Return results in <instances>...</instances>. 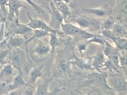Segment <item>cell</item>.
Here are the masks:
<instances>
[{
	"label": "cell",
	"mask_w": 127,
	"mask_h": 95,
	"mask_svg": "<svg viewBox=\"0 0 127 95\" xmlns=\"http://www.w3.org/2000/svg\"><path fill=\"white\" fill-rule=\"evenodd\" d=\"M75 10L71 13L70 22L76 24L87 30H89L92 32L101 30V20L84 14L77 8Z\"/></svg>",
	"instance_id": "cell-2"
},
{
	"label": "cell",
	"mask_w": 127,
	"mask_h": 95,
	"mask_svg": "<svg viewBox=\"0 0 127 95\" xmlns=\"http://www.w3.org/2000/svg\"><path fill=\"white\" fill-rule=\"evenodd\" d=\"M105 45L103 50V53L105 57L108 58L113 53L120 51L116 47L112 46L107 41L104 39Z\"/></svg>",
	"instance_id": "cell-26"
},
{
	"label": "cell",
	"mask_w": 127,
	"mask_h": 95,
	"mask_svg": "<svg viewBox=\"0 0 127 95\" xmlns=\"http://www.w3.org/2000/svg\"><path fill=\"white\" fill-rule=\"evenodd\" d=\"M126 25L120 22H116L111 30L113 33L119 38H127V31Z\"/></svg>",
	"instance_id": "cell-21"
},
{
	"label": "cell",
	"mask_w": 127,
	"mask_h": 95,
	"mask_svg": "<svg viewBox=\"0 0 127 95\" xmlns=\"http://www.w3.org/2000/svg\"><path fill=\"white\" fill-rule=\"evenodd\" d=\"M7 6L9 8L7 18L8 21H13L15 18H18L20 8L27 9L20 0H8Z\"/></svg>",
	"instance_id": "cell-13"
},
{
	"label": "cell",
	"mask_w": 127,
	"mask_h": 95,
	"mask_svg": "<svg viewBox=\"0 0 127 95\" xmlns=\"http://www.w3.org/2000/svg\"><path fill=\"white\" fill-rule=\"evenodd\" d=\"M111 15L116 20L127 26V0H116Z\"/></svg>",
	"instance_id": "cell-7"
},
{
	"label": "cell",
	"mask_w": 127,
	"mask_h": 95,
	"mask_svg": "<svg viewBox=\"0 0 127 95\" xmlns=\"http://www.w3.org/2000/svg\"><path fill=\"white\" fill-rule=\"evenodd\" d=\"M64 2L68 4L69 7L74 8L75 9L77 8V4L76 0H62Z\"/></svg>",
	"instance_id": "cell-40"
},
{
	"label": "cell",
	"mask_w": 127,
	"mask_h": 95,
	"mask_svg": "<svg viewBox=\"0 0 127 95\" xmlns=\"http://www.w3.org/2000/svg\"><path fill=\"white\" fill-rule=\"evenodd\" d=\"M27 16L30 22L27 25L33 29H41L48 31L49 32L56 33L57 34L63 35V32L61 30H56L53 29L47 24L44 21L37 18L35 16L32 18L31 17L29 12L27 13Z\"/></svg>",
	"instance_id": "cell-9"
},
{
	"label": "cell",
	"mask_w": 127,
	"mask_h": 95,
	"mask_svg": "<svg viewBox=\"0 0 127 95\" xmlns=\"http://www.w3.org/2000/svg\"><path fill=\"white\" fill-rule=\"evenodd\" d=\"M8 0H0V9L3 13L5 18L8 16V12L6 7L8 5Z\"/></svg>",
	"instance_id": "cell-38"
},
{
	"label": "cell",
	"mask_w": 127,
	"mask_h": 95,
	"mask_svg": "<svg viewBox=\"0 0 127 95\" xmlns=\"http://www.w3.org/2000/svg\"><path fill=\"white\" fill-rule=\"evenodd\" d=\"M114 17L110 15L103 19L101 21V30H111L116 23Z\"/></svg>",
	"instance_id": "cell-23"
},
{
	"label": "cell",
	"mask_w": 127,
	"mask_h": 95,
	"mask_svg": "<svg viewBox=\"0 0 127 95\" xmlns=\"http://www.w3.org/2000/svg\"><path fill=\"white\" fill-rule=\"evenodd\" d=\"M88 44L91 43H94L99 44L100 45L104 47V39L101 36L97 35L94 37H92L89 39L86 40Z\"/></svg>",
	"instance_id": "cell-31"
},
{
	"label": "cell",
	"mask_w": 127,
	"mask_h": 95,
	"mask_svg": "<svg viewBox=\"0 0 127 95\" xmlns=\"http://www.w3.org/2000/svg\"><path fill=\"white\" fill-rule=\"evenodd\" d=\"M43 65H41L35 67L30 71L29 79L31 84H34L38 78L42 77L43 75Z\"/></svg>",
	"instance_id": "cell-22"
},
{
	"label": "cell",
	"mask_w": 127,
	"mask_h": 95,
	"mask_svg": "<svg viewBox=\"0 0 127 95\" xmlns=\"http://www.w3.org/2000/svg\"><path fill=\"white\" fill-rule=\"evenodd\" d=\"M106 59L101 45H99L96 53L93 56L92 65L93 69L98 71H100Z\"/></svg>",
	"instance_id": "cell-14"
},
{
	"label": "cell",
	"mask_w": 127,
	"mask_h": 95,
	"mask_svg": "<svg viewBox=\"0 0 127 95\" xmlns=\"http://www.w3.org/2000/svg\"><path fill=\"white\" fill-rule=\"evenodd\" d=\"M114 43L116 47L120 51L127 50V38L118 37Z\"/></svg>",
	"instance_id": "cell-28"
},
{
	"label": "cell",
	"mask_w": 127,
	"mask_h": 95,
	"mask_svg": "<svg viewBox=\"0 0 127 95\" xmlns=\"http://www.w3.org/2000/svg\"><path fill=\"white\" fill-rule=\"evenodd\" d=\"M61 30L64 35L82 40H87L98 35L82 29L70 22L62 23L61 25Z\"/></svg>",
	"instance_id": "cell-4"
},
{
	"label": "cell",
	"mask_w": 127,
	"mask_h": 95,
	"mask_svg": "<svg viewBox=\"0 0 127 95\" xmlns=\"http://www.w3.org/2000/svg\"><path fill=\"white\" fill-rule=\"evenodd\" d=\"M53 3L62 15L64 18V23L69 22L72 12L70 11L68 4L63 0L58 1Z\"/></svg>",
	"instance_id": "cell-15"
},
{
	"label": "cell",
	"mask_w": 127,
	"mask_h": 95,
	"mask_svg": "<svg viewBox=\"0 0 127 95\" xmlns=\"http://www.w3.org/2000/svg\"><path fill=\"white\" fill-rule=\"evenodd\" d=\"M70 61L65 59H62L59 60L57 65V70L59 73L65 76H71L72 71Z\"/></svg>",
	"instance_id": "cell-16"
},
{
	"label": "cell",
	"mask_w": 127,
	"mask_h": 95,
	"mask_svg": "<svg viewBox=\"0 0 127 95\" xmlns=\"http://www.w3.org/2000/svg\"><path fill=\"white\" fill-rule=\"evenodd\" d=\"M97 71L84 76L82 82L78 86L79 90L83 87H87L95 88L105 91H113L108 84L107 72L105 71Z\"/></svg>",
	"instance_id": "cell-1"
},
{
	"label": "cell",
	"mask_w": 127,
	"mask_h": 95,
	"mask_svg": "<svg viewBox=\"0 0 127 95\" xmlns=\"http://www.w3.org/2000/svg\"><path fill=\"white\" fill-rule=\"evenodd\" d=\"M56 33H50L49 45L51 48L50 53L53 55L56 48L60 45V42L58 37Z\"/></svg>",
	"instance_id": "cell-24"
},
{
	"label": "cell",
	"mask_w": 127,
	"mask_h": 95,
	"mask_svg": "<svg viewBox=\"0 0 127 95\" xmlns=\"http://www.w3.org/2000/svg\"><path fill=\"white\" fill-rule=\"evenodd\" d=\"M53 79L52 77L46 78L38 85L34 94L35 95H49L50 92L48 90L49 85Z\"/></svg>",
	"instance_id": "cell-19"
},
{
	"label": "cell",
	"mask_w": 127,
	"mask_h": 95,
	"mask_svg": "<svg viewBox=\"0 0 127 95\" xmlns=\"http://www.w3.org/2000/svg\"><path fill=\"white\" fill-rule=\"evenodd\" d=\"M107 81L114 92L117 93L119 95H127L126 77L121 72L108 73Z\"/></svg>",
	"instance_id": "cell-3"
},
{
	"label": "cell",
	"mask_w": 127,
	"mask_h": 95,
	"mask_svg": "<svg viewBox=\"0 0 127 95\" xmlns=\"http://www.w3.org/2000/svg\"><path fill=\"white\" fill-rule=\"evenodd\" d=\"M49 6V10L48 12L51 18L49 25L55 29L61 30V25L64 22V18L53 2H50Z\"/></svg>",
	"instance_id": "cell-10"
},
{
	"label": "cell",
	"mask_w": 127,
	"mask_h": 95,
	"mask_svg": "<svg viewBox=\"0 0 127 95\" xmlns=\"http://www.w3.org/2000/svg\"><path fill=\"white\" fill-rule=\"evenodd\" d=\"M8 39L7 44L11 49L19 48L26 44V39L23 36L13 35Z\"/></svg>",
	"instance_id": "cell-17"
},
{
	"label": "cell",
	"mask_w": 127,
	"mask_h": 95,
	"mask_svg": "<svg viewBox=\"0 0 127 95\" xmlns=\"http://www.w3.org/2000/svg\"><path fill=\"white\" fill-rule=\"evenodd\" d=\"M62 89L61 88L56 87L52 91V92H50L49 95H56Z\"/></svg>",
	"instance_id": "cell-41"
},
{
	"label": "cell",
	"mask_w": 127,
	"mask_h": 95,
	"mask_svg": "<svg viewBox=\"0 0 127 95\" xmlns=\"http://www.w3.org/2000/svg\"><path fill=\"white\" fill-rule=\"evenodd\" d=\"M10 50H0V64H3L5 62L6 59H8V55Z\"/></svg>",
	"instance_id": "cell-37"
},
{
	"label": "cell",
	"mask_w": 127,
	"mask_h": 95,
	"mask_svg": "<svg viewBox=\"0 0 127 95\" xmlns=\"http://www.w3.org/2000/svg\"></svg>",
	"instance_id": "cell-42"
},
{
	"label": "cell",
	"mask_w": 127,
	"mask_h": 95,
	"mask_svg": "<svg viewBox=\"0 0 127 95\" xmlns=\"http://www.w3.org/2000/svg\"><path fill=\"white\" fill-rule=\"evenodd\" d=\"M26 87L24 88V91L23 93V94L24 95H33L34 94V93H35L34 90V87L32 85H26Z\"/></svg>",
	"instance_id": "cell-39"
},
{
	"label": "cell",
	"mask_w": 127,
	"mask_h": 95,
	"mask_svg": "<svg viewBox=\"0 0 127 95\" xmlns=\"http://www.w3.org/2000/svg\"><path fill=\"white\" fill-rule=\"evenodd\" d=\"M120 51L113 53L107 58L111 61L114 65L119 70L121 68L119 63Z\"/></svg>",
	"instance_id": "cell-30"
},
{
	"label": "cell",
	"mask_w": 127,
	"mask_h": 95,
	"mask_svg": "<svg viewBox=\"0 0 127 95\" xmlns=\"http://www.w3.org/2000/svg\"><path fill=\"white\" fill-rule=\"evenodd\" d=\"M100 32L102 35L103 36L106 37L107 38L113 41L114 43L115 41L117 39L118 37L117 36L113 33L112 32L111 30H101Z\"/></svg>",
	"instance_id": "cell-32"
},
{
	"label": "cell",
	"mask_w": 127,
	"mask_h": 95,
	"mask_svg": "<svg viewBox=\"0 0 127 95\" xmlns=\"http://www.w3.org/2000/svg\"><path fill=\"white\" fill-rule=\"evenodd\" d=\"M26 84L23 77V74L18 72L13 78L12 83L9 84V91L24 87Z\"/></svg>",
	"instance_id": "cell-20"
},
{
	"label": "cell",
	"mask_w": 127,
	"mask_h": 95,
	"mask_svg": "<svg viewBox=\"0 0 127 95\" xmlns=\"http://www.w3.org/2000/svg\"><path fill=\"white\" fill-rule=\"evenodd\" d=\"M8 59L16 70L23 74L22 70L26 59V55L23 50L20 48L12 49L9 53Z\"/></svg>",
	"instance_id": "cell-5"
},
{
	"label": "cell",
	"mask_w": 127,
	"mask_h": 95,
	"mask_svg": "<svg viewBox=\"0 0 127 95\" xmlns=\"http://www.w3.org/2000/svg\"><path fill=\"white\" fill-rule=\"evenodd\" d=\"M102 68H104L105 71H108L110 73H113L115 72H120L119 70L111 62V61L108 58H107L105 62L102 65Z\"/></svg>",
	"instance_id": "cell-29"
},
{
	"label": "cell",
	"mask_w": 127,
	"mask_h": 95,
	"mask_svg": "<svg viewBox=\"0 0 127 95\" xmlns=\"http://www.w3.org/2000/svg\"><path fill=\"white\" fill-rule=\"evenodd\" d=\"M15 69L10 63L6 64L3 66V68L0 72V78L3 79V80H9L15 75Z\"/></svg>",
	"instance_id": "cell-18"
},
{
	"label": "cell",
	"mask_w": 127,
	"mask_h": 95,
	"mask_svg": "<svg viewBox=\"0 0 127 95\" xmlns=\"http://www.w3.org/2000/svg\"><path fill=\"white\" fill-rule=\"evenodd\" d=\"M29 4H30L33 8L34 9L38 14H41L44 12V9L40 5H37L32 0H24Z\"/></svg>",
	"instance_id": "cell-35"
},
{
	"label": "cell",
	"mask_w": 127,
	"mask_h": 95,
	"mask_svg": "<svg viewBox=\"0 0 127 95\" xmlns=\"http://www.w3.org/2000/svg\"><path fill=\"white\" fill-rule=\"evenodd\" d=\"M113 9L107 4L95 8H86L80 7L79 10L81 12L98 19L102 20L105 17L111 15Z\"/></svg>",
	"instance_id": "cell-6"
},
{
	"label": "cell",
	"mask_w": 127,
	"mask_h": 95,
	"mask_svg": "<svg viewBox=\"0 0 127 95\" xmlns=\"http://www.w3.org/2000/svg\"><path fill=\"white\" fill-rule=\"evenodd\" d=\"M9 33L13 35H18L23 36L27 39V36L33 35L34 29L27 24H21L19 22L18 18L15 19V21L12 24L9 28Z\"/></svg>",
	"instance_id": "cell-8"
},
{
	"label": "cell",
	"mask_w": 127,
	"mask_h": 95,
	"mask_svg": "<svg viewBox=\"0 0 127 95\" xmlns=\"http://www.w3.org/2000/svg\"><path fill=\"white\" fill-rule=\"evenodd\" d=\"M32 47L31 48L32 56L43 57L48 55L51 51V48L49 45L40 40V39H34Z\"/></svg>",
	"instance_id": "cell-11"
},
{
	"label": "cell",
	"mask_w": 127,
	"mask_h": 95,
	"mask_svg": "<svg viewBox=\"0 0 127 95\" xmlns=\"http://www.w3.org/2000/svg\"><path fill=\"white\" fill-rule=\"evenodd\" d=\"M9 91V84L5 81H0V95Z\"/></svg>",
	"instance_id": "cell-36"
},
{
	"label": "cell",
	"mask_w": 127,
	"mask_h": 95,
	"mask_svg": "<svg viewBox=\"0 0 127 95\" xmlns=\"http://www.w3.org/2000/svg\"><path fill=\"white\" fill-rule=\"evenodd\" d=\"M88 44V43L86 41V42H79L76 45V49L82 57H84L83 52H85L87 50Z\"/></svg>",
	"instance_id": "cell-34"
},
{
	"label": "cell",
	"mask_w": 127,
	"mask_h": 95,
	"mask_svg": "<svg viewBox=\"0 0 127 95\" xmlns=\"http://www.w3.org/2000/svg\"><path fill=\"white\" fill-rule=\"evenodd\" d=\"M62 0H37L40 6L43 8L45 9L48 12L49 10V4L51 2H54L58 1H62Z\"/></svg>",
	"instance_id": "cell-33"
},
{
	"label": "cell",
	"mask_w": 127,
	"mask_h": 95,
	"mask_svg": "<svg viewBox=\"0 0 127 95\" xmlns=\"http://www.w3.org/2000/svg\"><path fill=\"white\" fill-rule=\"evenodd\" d=\"M93 56H88L79 58L73 53V58L70 61L71 65L83 70L89 71L93 70L92 67Z\"/></svg>",
	"instance_id": "cell-12"
},
{
	"label": "cell",
	"mask_w": 127,
	"mask_h": 95,
	"mask_svg": "<svg viewBox=\"0 0 127 95\" xmlns=\"http://www.w3.org/2000/svg\"><path fill=\"white\" fill-rule=\"evenodd\" d=\"M119 63L121 68L123 69L126 75L127 68V50L120 51Z\"/></svg>",
	"instance_id": "cell-27"
},
{
	"label": "cell",
	"mask_w": 127,
	"mask_h": 95,
	"mask_svg": "<svg viewBox=\"0 0 127 95\" xmlns=\"http://www.w3.org/2000/svg\"><path fill=\"white\" fill-rule=\"evenodd\" d=\"M50 33L48 31L41 29H34L33 35L30 38L26 41V44H28L30 42L35 39H41L46 36H49Z\"/></svg>",
	"instance_id": "cell-25"
}]
</instances>
